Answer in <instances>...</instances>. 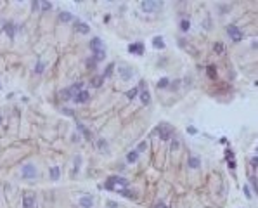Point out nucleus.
Instances as JSON below:
<instances>
[{
    "mask_svg": "<svg viewBox=\"0 0 258 208\" xmlns=\"http://www.w3.org/2000/svg\"><path fill=\"white\" fill-rule=\"evenodd\" d=\"M73 99H75V102H87L88 99H90V94H88L87 90H80Z\"/></svg>",
    "mask_w": 258,
    "mask_h": 208,
    "instance_id": "obj_10",
    "label": "nucleus"
},
{
    "mask_svg": "<svg viewBox=\"0 0 258 208\" xmlns=\"http://www.w3.org/2000/svg\"><path fill=\"white\" fill-rule=\"evenodd\" d=\"M137 160H139V153L137 151H130L128 155H127V161L128 163H135Z\"/></svg>",
    "mask_w": 258,
    "mask_h": 208,
    "instance_id": "obj_17",
    "label": "nucleus"
},
{
    "mask_svg": "<svg viewBox=\"0 0 258 208\" xmlns=\"http://www.w3.org/2000/svg\"><path fill=\"white\" fill-rule=\"evenodd\" d=\"M88 47H90V50H92L94 54H95V52H99V50H104V47H102V40H101V38H94V40H90Z\"/></svg>",
    "mask_w": 258,
    "mask_h": 208,
    "instance_id": "obj_7",
    "label": "nucleus"
},
{
    "mask_svg": "<svg viewBox=\"0 0 258 208\" xmlns=\"http://www.w3.org/2000/svg\"><path fill=\"white\" fill-rule=\"evenodd\" d=\"M145 149H147V142L144 140V142H140V144H139V148H137V153H139V151H145Z\"/></svg>",
    "mask_w": 258,
    "mask_h": 208,
    "instance_id": "obj_29",
    "label": "nucleus"
},
{
    "mask_svg": "<svg viewBox=\"0 0 258 208\" xmlns=\"http://www.w3.org/2000/svg\"><path fill=\"white\" fill-rule=\"evenodd\" d=\"M23 205H24V208H33L35 206V198L31 194H26V196L23 198Z\"/></svg>",
    "mask_w": 258,
    "mask_h": 208,
    "instance_id": "obj_14",
    "label": "nucleus"
},
{
    "mask_svg": "<svg viewBox=\"0 0 258 208\" xmlns=\"http://www.w3.org/2000/svg\"><path fill=\"white\" fill-rule=\"evenodd\" d=\"M152 45L156 49H165V42H163V38L161 37H156L154 40H152Z\"/></svg>",
    "mask_w": 258,
    "mask_h": 208,
    "instance_id": "obj_19",
    "label": "nucleus"
},
{
    "mask_svg": "<svg viewBox=\"0 0 258 208\" xmlns=\"http://www.w3.org/2000/svg\"><path fill=\"white\" fill-rule=\"evenodd\" d=\"M106 57V52L104 50H99V52H95V57H94V61H101V59Z\"/></svg>",
    "mask_w": 258,
    "mask_h": 208,
    "instance_id": "obj_26",
    "label": "nucleus"
},
{
    "mask_svg": "<svg viewBox=\"0 0 258 208\" xmlns=\"http://www.w3.org/2000/svg\"><path fill=\"white\" fill-rule=\"evenodd\" d=\"M75 30L78 33H81V35H87V33L90 31V28H88V24L87 23H81L78 21V19H75Z\"/></svg>",
    "mask_w": 258,
    "mask_h": 208,
    "instance_id": "obj_9",
    "label": "nucleus"
},
{
    "mask_svg": "<svg viewBox=\"0 0 258 208\" xmlns=\"http://www.w3.org/2000/svg\"><path fill=\"white\" fill-rule=\"evenodd\" d=\"M21 175L24 177V179H35V177H37V168H35V165H31V163L23 165Z\"/></svg>",
    "mask_w": 258,
    "mask_h": 208,
    "instance_id": "obj_2",
    "label": "nucleus"
},
{
    "mask_svg": "<svg viewBox=\"0 0 258 208\" xmlns=\"http://www.w3.org/2000/svg\"><path fill=\"white\" fill-rule=\"evenodd\" d=\"M227 35H229V37H231V40H234V42H241V38H242L241 30H239L237 26H234V24L227 26Z\"/></svg>",
    "mask_w": 258,
    "mask_h": 208,
    "instance_id": "obj_4",
    "label": "nucleus"
},
{
    "mask_svg": "<svg viewBox=\"0 0 258 208\" xmlns=\"http://www.w3.org/2000/svg\"><path fill=\"white\" fill-rule=\"evenodd\" d=\"M40 9H42V11H50V9H52V4H50V2H40Z\"/></svg>",
    "mask_w": 258,
    "mask_h": 208,
    "instance_id": "obj_24",
    "label": "nucleus"
},
{
    "mask_svg": "<svg viewBox=\"0 0 258 208\" xmlns=\"http://www.w3.org/2000/svg\"><path fill=\"white\" fill-rule=\"evenodd\" d=\"M187 163H189V166H191V168H199V165H201V160H199L198 156H191Z\"/></svg>",
    "mask_w": 258,
    "mask_h": 208,
    "instance_id": "obj_15",
    "label": "nucleus"
},
{
    "mask_svg": "<svg viewBox=\"0 0 258 208\" xmlns=\"http://www.w3.org/2000/svg\"><path fill=\"white\" fill-rule=\"evenodd\" d=\"M113 68H114L113 64H109L108 69H106V75H104V76H109V75H111V73H113Z\"/></svg>",
    "mask_w": 258,
    "mask_h": 208,
    "instance_id": "obj_31",
    "label": "nucleus"
},
{
    "mask_svg": "<svg viewBox=\"0 0 258 208\" xmlns=\"http://www.w3.org/2000/svg\"><path fill=\"white\" fill-rule=\"evenodd\" d=\"M43 68H45V63H42V61H40V63L37 64V68H35V71H37V73H42V71H43Z\"/></svg>",
    "mask_w": 258,
    "mask_h": 208,
    "instance_id": "obj_28",
    "label": "nucleus"
},
{
    "mask_svg": "<svg viewBox=\"0 0 258 208\" xmlns=\"http://www.w3.org/2000/svg\"><path fill=\"white\" fill-rule=\"evenodd\" d=\"M215 52H217V54H224V45H222L220 42L215 43Z\"/></svg>",
    "mask_w": 258,
    "mask_h": 208,
    "instance_id": "obj_27",
    "label": "nucleus"
},
{
    "mask_svg": "<svg viewBox=\"0 0 258 208\" xmlns=\"http://www.w3.org/2000/svg\"><path fill=\"white\" fill-rule=\"evenodd\" d=\"M229 166H231V168H236V161H234V160H229Z\"/></svg>",
    "mask_w": 258,
    "mask_h": 208,
    "instance_id": "obj_33",
    "label": "nucleus"
},
{
    "mask_svg": "<svg viewBox=\"0 0 258 208\" xmlns=\"http://www.w3.org/2000/svg\"><path fill=\"white\" fill-rule=\"evenodd\" d=\"M251 187L255 189V192H256V177H251Z\"/></svg>",
    "mask_w": 258,
    "mask_h": 208,
    "instance_id": "obj_32",
    "label": "nucleus"
},
{
    "mask_svg": "<svg viewBox=\"0 0 258 208\" xmlns=\"http://www.w3.org/2000/svg\"><path fill=\"white\" fill-rule=\"evenodd\" d=\"M0 123H2V118H0Z\"/></svg>",
    "mask_w": 258,
    "mask_h": 208,
    "instance_id": "obj_39",
    "label": "nucleus"
},
{
    "mask_svg": "<svg viewBox=\"0 0 258 208\" xmlns=\"http://www.w3.org/2000/svg\"><path fill=\"white\" fill-rule=\"evenodd\" d=\"M102 82H104V76H94V78H92V87L99 89V87L102 85Z\"/></svg>",
    "mask_w": 258,
    "mask_h": 208,
    "instance_id": "obj_18",
    "label": "nucleus"
},
{
    "mask_svg": "<svg viewBox=\"0 0 258 208\" xmlns=\"http://www.w3.org/2000/svg\"><path fill=\"white\" fill-rule=\"evenodd\" d=\"M59 175H61L59 166H52V168H50V177H52L54 181H57V179H59Z\"/></svg>",
    "mask_w": 258,
    "mask_h": 208,
    "instance_id": "obj_20",
    "label": "nucleus"
},
{
    "mask_svg": "<svg viewBox=\"0 0 258 208\" xmlns=\"http://www.w3.org/2000/svg\"><path fill=\"white\" fill-rule=\"evenodd\" d=\"M206 71H208V76H210V78H215V76H217L215 66H208V68H206Z\"/></svg>",
    "mask_w": 258,
    "mask_h": 208,
    "instance_id": "obj_22",
    "label": "nucleus"
},
{
    "mask_svg": "<svg viewBox=\"0 0 258 208\" xmlns=\"http://www.w3.org/2000/svg\"><path fill=\"white\" fill-rule=\"evenodd\" d=\"M4 30H5V33L9 35V38H14V37H16V30H17V26L14 24V23H5Z\"/></svg>",
    "mask_w": 258,
    "mask_h": 208,
    "instance_id": "obj_11",
    "label": "nucleus"
},
{
    "mask_svg": "<svg viewBox=\"0 0 258 208\" xmlns=\"http://www.w3.org/2000/svg\"><path fill=\"white\" fill-rule=\"evenodd\" d=\"M118 71H120V75H121L123 80H128V78H132V75H134V73H132V69L127 68V66H120Z\"/></svg>",
    "mask_w": 258,
    "mask_h": 208,
    "instance_id": "obj_12",
    "label": "nucleus"
},
{
    "mask_svg": "<svg viewBox=\"0 0 258 208\" xmlns=\"http://www.w3.org/2000/svg\"><path fill=\"white\" fill-rule=\"evenodd\" d=\"M244 192H246L248 198H251V192H249V187H244Z\"/></svg>",
    "mask_w": 258,
    "mask_h": 208,
    "instance_id": "obj_36",
    "label": "nucleus"
},
{
    "mask_svg": "<svg viewBox=\"0 0 258 208\" xmlns=\"http://www.w3.org/2000/svg\"><path fill=\"white\" fill-rule=\"evenodd\" d=\"M127 179H121V177H109V181L106 182V189H109V191H116L120 192L121 189H125L127 187Z\"/></svg>",
    "mask_w": 258,
    "mask_h": 208,
    "instance_id": "obj_1",
    "label": "nucleus"
},
{
    "mask_svg": "<svg viewBox=\"0 0 258 208\" xmlns=\"http://www.w3.org/2000/svg\"><path fill=\"white\" fill-rule=\"evenodd\" d=\"M168 83H170L168 78H161V80H158L156 87H158V89H165V87H168Z\"/></svg>",
    "mask_w": 258,
    "mask_h": 208,
    "instance_id": "obj_21",
    "label": "nucleus"
},
{
    "mask_svg": "<svg viewBox=\"0 0 258 208\" xmlns=\"http://www.w3.org/2000/svg\"><path fill=\"white\" fill-rule=\"evenodd\" d=\"M108 205H109V208H116V206H118L114 201H108Z\"/></svg>",
    "mask_w": 258,
    "mask_h": 208,
    "instance_id": "obj_34",
    "label": "nucleus"
},
{
    "mask_svg": "<svg viewBox=\"0 0 258 208\" xmlns=\"http://www.w3.org/2000/svg\"><path fill=\"white\" fill-rule=\"evenodd\" d=\"M140 101H142V104L144 106H147L151 102V94H149V90H147V85H145V82H140Z\"/></svg>",
    "mask_w": 258,
    "mask_h": 208,
    "instance_id": "obj_6",
    "label": "nucleus"
},
{
    "mask_svg": "<svg viewBox=\"0 0 258 208\" xmlns=\"http://www.w3.org/2000/svg\"><path fill=\"white\" fill-rule=\"evenodd\" d=\"M196 132H198V130H196L194 127H189V133H196Z\"/></svg>",
    "mask_w": 258,
    "mask_h": 208,
    "instance_id": "obj_38",
    "label": "nucleus"
},
{
    "mask_svg": "<svg viewBox=\"0 0 258 208\" xmlns=\"http://www.w3.org/2000/svg\"><path fill=\"white\" fill-rule=\"evenodd\" d=\"M128 52L130 54H137V56H142L144 54V43H132L128 45Z\"/></svg>",
    "mask_w": 258,
    "mask_h": 208,
    "instance_id": "obj_8",
    "label": "nucleus"
},
{
    "mask_svg": "<svg viewBox=\"0 0 258 208\" xmlns=\"http://www.w3.org/2000/svg\"><path fill=\"white\" fill-rule=\"evenodd\" d=\"M225 156L229 158V160H232V156H234V155H232V151H227V153H225Z\"/></svg>",
    "mask_w": 258,
    "mask_h": 208,
    "instance_id": "obj_37",
    "label": "nucleus"
},
{
    "mask_svg": "<svg viewBox=\"0 0 258 208\" xmlns=\"http://www.w3.org/2000/svg\"><path fill=\"white\" fill-rule=\"evenodd\" d=\"M158 133L163 140H168V139H172V127L168 123H161V125H158Z\"/></svg>",
    "mask_w": 258,
    "mask_h": 208,
    "instance_id": "obj_3",
    "label": "nucleus"
},
{
    "mask_svg": "<svg viewBox=\"0 0 258 208\" xmlns=\"http://www.w3.org/2000/svg\"><path fill=\"white\" fill-rule=\"evenodd\" d=\"M137 92H139V89L135 87V89H132V90H128V92H127V97H128L130 101H132V99H134V97L137 96Z\"/></svg>",
    "mask_w": 258,
    "mask_h": 208,
    "instance_id": "obj_25",
    "label": "nucleus"
},
{
    "mask_svg": "<svg viewBox=\"0 0 258 208\" xmlns=\"http://www.w3.org/2000/svg\"><path fill=\"white\" fill-rule=\"evenodd\" d=\"M80 206L81 208H92L94 206V199L90 196H81L80 198Z\"/></svg>",
    "mask_w": 258,
    "mask_h": 208,
    "instance_id": "obj_13",
    "label": "nucleus"
},
{
    "mask_svg": "<svg viewBox=\"0 0 258 208\" xmlns=\"http://www.w3.org/2000/svg\"><path fill=\"white\" fill-rule=\"evenodd\" d=\"M59 19L63 23H70V21H73V14H71V12H66V11H63L59 14Z\"/></svg>",
    "mask_w": 258,
    "mask_h": 208,
    "instance_id": "obj_16",
    "label": "nucleus"
},
{
    "mask_svg": "<svg viewBox=\"0 0 258 208\" xmlns=\"http://www.w3.org/2000/svg\"><path fill=\"white\" fill-rule=\"evenodd\" d=\"M154 208H168V206H167V205H165V203H158V205H156V206H154Z\"/></svg>",
    "mask_w": 258,
    "mask_h": 208,
    "instance_id": "obj_35",
    "label": "nucleus"
},
{
    "mask_svg": "<svg viewBox=\"0 0 258 208\" xmlns=\"http://www.w3.org/2000/svg\"><path fill=\"white\" fill-rule=\"evenodd\" d=\"M189 28H191V23H189L187 19H184V21H180V30H182V31H187Z\"/></svg>",
    "mask_w": 258,
    "mask_h": 208,
    "instance_id": "obj_23",
    "label": "nucleus"
},
{
    "mask_svg": "<svg viewBox=\"0 0 258 208\" xmlns=\"http://www.w3.org/2000/svg\"><path fill=\"white\" fill-rule=\"evenodd\" d=\"M159 2H151V0H144L142 4H140V7H142V11L144 12H156L158 9H159Z\"/></svg>",
    "mask_w": 258,
    "mask_h": 208,
    "instance_id": "obj_5",
    "label": "nucleus"
},
{
    "mask_svg": "<svg viewBox=\"0 0 258 208\" xmlns=\"http://www.w3.org/2000/svg\"><path fill=\"white\" fill-rule=\"evenodd\" d=\"M106 148H108V144H106V140H99V149H106Z\"/></svg>",
    "mask_w": 258,
    "mask_h": 208,
    "instance_id": "obj_30",
    "label": "nucleus"
}]
</instances>
